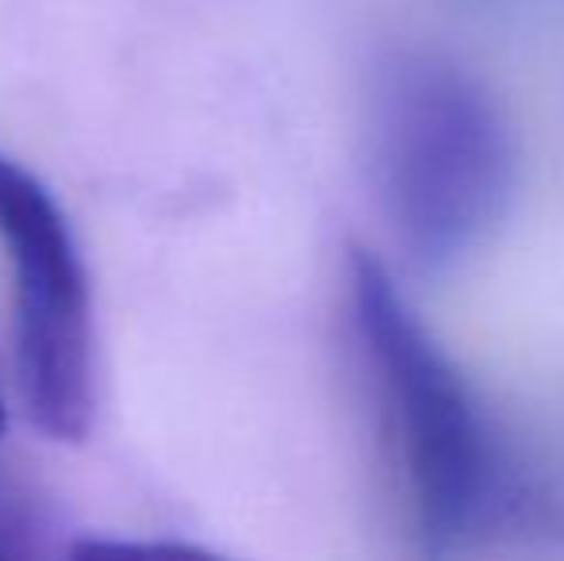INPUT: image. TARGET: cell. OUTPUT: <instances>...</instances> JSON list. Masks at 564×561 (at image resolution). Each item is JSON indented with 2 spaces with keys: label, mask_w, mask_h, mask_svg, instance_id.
<instances>
[{
  "label": "cell",
  "mask_w": 564,
  "mask_h": 561,
  "mask_svg": "<svg viewBox=\"0 0 564 561\" xmlns=\"http://www.w3.org/2000/svg\"><path fill=\"white\" fill-rule=\"evenodd\" d=\"M346 343L400 524L419 554H457L519 516V481L476 389L431 335L392 270L346 258Z\"/></svg>",
  "instance_id": "1"
},
{
  "label": "cell",
  "mask_w": 564,
  "mask_h": 561,
  "mask_svg": "<svg viewBox=\"0 0 564 561\" xmlns=\"http://www.w3.org/2000/svg\"><path fill=\"white\" fill-rule=\"evenodd\" d=\"M372 204L403 262L453 273L503 227L519 193V136L484 77L426 46L384 51L361 105Z\"/></svg>",
  "instance_id": "2"
},
{
  "label": "cell",
  "mask_w": 564,
  "mask_h": 561,
  "mask_svg": "<svg viewBox=\"0 0 564 561\" xmlns=\"http://www.w3.org/2000/svg\"><path fill=\"white\" fill-rule=\"evenodd\" d=\"M0 250L12 270L15 389L54 442L93 423V292L82 247L54 193L0 150Z\"/></svg>",
  "instance_id": "3"
},
{
  "label": "cell",
  "mask_w": 564,
  "mask_h": 561,
  "mask_svg": "<svg viewBox=\"0 0 564 561\" xmlns=\"http://www.w3.org/2000/svg\"><path fill=\"white\" fill-rule=\"evenodd\" d=\"M0 434H4V404H0ZM0 554H8V542H4V524H0Z\"/></svg>",
  "instance_id": "4"
}]
</instances>
